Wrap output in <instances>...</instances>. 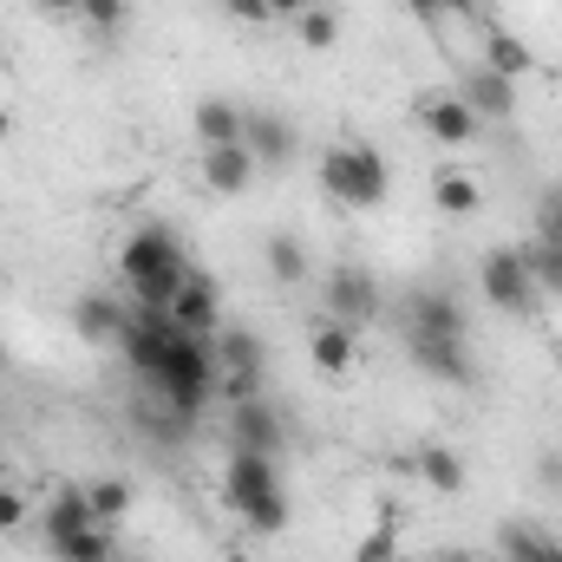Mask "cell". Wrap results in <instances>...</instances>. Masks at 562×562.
<instances>
[{"instance_id":"cell-1","label":"cell","mask_w":562,"mask_h":562,"mask_svg":"<svg viewBox=\"0 0 562 562\" xmlns=\"http://www.w3.org/2000/svg\"><path fill=\"white\" fill-rule=\"evenodd\" d=\"M119 276H125V288H132V301H138V307H164V314H170L177 288L190 281V256H183L177 229L144 223L138 236L125 243V256H119Z\"/></svg>"},{"instance_id":"cell-2","label":"cell","mask_w":562,"mask_h":562,"mask_svg":"<svg viewBox=\"0 0 562 562\" xmlns=\"http://www.w3.org/2000/svg\"><path fill=\"white\" fill-rule=\"evenodd\" d=\"M321 190L340 210H380L393 196V164L380 157V144L340 138V144L321 150Z\"/></svg>"},{"instance_id":"cell-3","label":"cell","mask_w":562,"mask_h":562,"mask_svg":"<svg viewBox=\"0 0 562 562\" xmlns=\"http://www.w3.org/2000/svg\"><path fill=\"white\" fill-rule=\"evenodd\" d=\"M150 386H157V400L170 406V419H196V413L216 400V347L196 340V334H177V340L164 347Z\"/></svg>"},{"instance_id":"cell-4","label":"cell","mask_w":562,"mask_h":562,"mask_svg":"<svg viewBox=\"0 0 562 562\" xmlns=\"http://www.w3.org/2000/svg\"><path fill=\"white\" fill-rule=\"evenodd\" d=\"M400 340H471V314L451 288H413L400 301Z\"/></svg>"},{"instance_id":"cell-5","label":"cell","mask_w":562,"mask_h":562,"mask_svg":"<svg viewBox=\"0 0 562 562\" xmlns=\"http://www.w3.org/2000/svg\"><path fill=\"white\" fill-rule=\"evenodd\" d=\"M477 288H484V301H491L497 314H530V307L543 301L537 281H530L524 249H491V256L477 262Z\"/></svg>"},{"instance_id":"cell-6","label":"cell","mask_w":562,"mask_h":562,"mask_svg":"<svg viewBox=\"0 0 562 562\" xmlns=\"http://www.w3.org/2000/svg\"><path fill=\"white\" fill-rule=\"evenodd\" d=\"M321 301H327V314H334V321L367 327V321L380 314V276H373V269H360V262H334L327 281H321Z\"/></svg>"},{"instance_id":"cell-7","label":"cell","mask_w":562,"mask_h":562,"mask_svg":"<svg viewBox=\"0 0 562 562\" xmlns=\"http://www.w3.org/2000/svg\"><path fill=\"white\" fill-rule=\"evenodd\" d=\"M269 491H281V458L269 451H229L223 458V510H256Z\"/></svg>"},{"instance_id":"cell-8","label":"cell","mask_w":562,"mask_h":562,"mask_svg":"<svg viewBox=\"0 0 562 562\" xmlns=\"http://www.w3.org/2000/svg\"><path fill=\"white\" fill-rule=\"evenodd\" d=\"M170 340H177V321H170L164 307H132V321H125V340H119V347H125L132 373H138V380H150Z\"/></svg>"},{"instance_id":"cell-9","label":"cell","mask_w":562,"mask_h":562,"mask_svg":"<svg viewBox=\"0 0 562 562\" xmlns=\"http://www.w3.org/2000/svg\"><path fill=\"white\" fill-rule=\"evenodd\" d=\"M281 445H288V419L269 400L229 406V451H269V458H281Z\"/></svg>"},{"instance_id":"cell-10","label":"cell","mask_w":562,"mask_h":562,"mask_svg":"<svg viewBox=\"0 0 562 562\" xmlns=\"http://www.w3.org/2000/svg\"><path fill=\"white\" fill-rule=\"evenodd\" d=\"M170 321H177V334H196V340H210V334L223 327V301H216V276L190 269V281H183V288H177V301H170Z\"/></svg>"},{"instance_id":"cell-11","label":"cell","mask_w":562,"mask_h":562,"mask_svg":"<svg viewBox=\"0 0 562 562\" xmlns=\"http://www.w3.org/2000/svg\"><path fill=\"white\" fill-rule=\"evenodd\" d=\"M125 321H132V307H125L119 294H105V288H92V294L72 301V334H79L86 347H112V340H125Z\"/></svg>"},{"instance_id":"cell-12","label":"cell","mask_w":562,"mask_h":562,"mask_svg":"<svg viewBox=\"0 0 562 562\" xmlns=\"http://www.w3.org/2000/svg\"><path fill=\"white\" fill-rule=\"evenodd\" d=\"M307 360H314V373H327V380H347V373H353V360H360V334H353L347 321L321 314V321L307 327Z\"/></svg>"},{"instance_id":"cell-13","label":"cell","mask_w":562,"mask_h":562,"mask_svg":"<svg viewBox=\"0 0 562 562\" xmlns=\"http://www.w3.org/2000/svg\"><path fill=\"white\" fill-rule=\"evenodd\" d=\"M413 119H419L438 144H471L477 132H484V119H477L458 92H425L419 105H413Z\"/></svg>"},{"instance_id":"cell-14","label":"cell","mask_w":562,"mask_h":562,"mask_svg":"<svg viewBox=\"0 0 562 562\" xmlns=\"http://www.w3.org/2000/svg\"><path fill=\"white\" fill-rule=\"evenodd\" d=\"M406 360L445 380V386H477V360H471V340H406Z\"/></svg>"},{"instance_id":"cell-15","label":"cell","mask_w":562,"mask_h":562,"mask_svg":"<svg viewBox=\"0 0 562 562\" xmlns=\"http://www.w3.org/2000/svg\"><path fill=\"white\" fill-rule=\"evenodd\" d=\"M458 99H464V105H471L484 125H504V119H517V79H504V72H491V66L464 72Z\"/></svg>"},{"instance_id":"cell-16","label":"cell","mask_w":562,"mask_h":562,"mask_svg":"<svg viewBox=\"0 0 562 562\" xmlns=\"http://www.w3.org/2000/svg\"><path fill=\"white\" fill-rule=\"evenodd\" d=\"M243 144L256 150V164H262V170H281V164H294L301 132H294V119H281V112H249V132H243Z\"/></svg>"},{"instance_id":"cell-17","label":"cell","mask_w":562,"mask_h":562,"mask_svg":"<svg viewBox=\"0 0 562 562\" xmlns=\"http://www.w3.org/2000/svg\"><path fill=\"white\" fill-rule=\"evenodd\" d=\"M256 150L249 144H216V150H203V183L216 190V196H243L249 183H256Z\"/></svg>"},{"instance_id":"cell-18","label":"cell","mask_w":562,"mask_h":562,"mask_svg":"<svg viewBox=\"0 0 562 562\" xmlns=\"http://www.w3.org/2000/svg\"><path fill=\"white\" fill-rule=\"evenodd\" d=\"M190 132L203 138V150H216V144H243V132H249V112H243L236 99H196Z\"/></svg>"},{"instance_id":"cell-19","label":"cell","mask_w":562,"mask_h":562,"mask_svg":"<svg viewBox=\"0 0 562 562\" xmlns=\"http://www.w3.org/2000/svg\"><path fill=\"white\" fill-rule=\"evenodd\" d=\"M262 367H269V347L256 340V327L243 321L216 327V373H262Z\"/></svg>"},{"instance_id":"cell-20","label":"cell","mask_w":562,"mask_h":562,"mask_svg":"<svg viewBox=\"0 0 562 562\" xmlns=\"http://www.w3.org/2000/svg\"><path fill=\"white\" fill-rule=\"evenodd\" d=\"M92 524H99V517H92L86 484H59V497L46 504V550L66 543V537H79V530H92Z\"/></svg>"},{"instance_id":"cell-21","label":"cell","mask_w":562,"mask_h":562,"mask_svg":"<svg viewBox=\"0 0 562 562\" xmlns=\"http://www.w3.org/2000/svg\"><path fill=\"white\" fill-rule=\"evenodd\" d=\"M413 471L425 477V491H438V497H464V458L451 451V445H419L413 451Z\"/></svg>"},{"instance_id":"cell-22","label":"cell","mask_w":562,"mask_h":562,"mask_svg":"<svg viewBox=\"0 0 562 562\" xmlns=\"http://www.w3.org/2000/svg\"><path fill=\"white\" fill-rule=\"evenodd\" d=\"M431 210L438 216H477L484 210V183L471 170H438L431 177Z\"/></svg>"},{"instance_id":"cell-23","label":"cell","mask_w":562,"mask_h":562,"mask_svg":"<svg viewBox=\"0 0 562 562\" xmlns=\"http://www.w3.org/2000/svg\"><path fill=\"white\" fill-rule=\"evenodd\" d=\"M86 497H92V517H99V524H112V530H119V524L132 517V504H138L132 477H119V471H112V477H92V484H86Z\"/></svg>"},{"instance_id":"cell-24","label":"cell","mask_w":562,"mask_h":562,"mask_svg":"<svg viewBox=\"0 0 562 562\" xmlns=\"http://www.w3.org/2000/svg\"><path fill=\"white\" fill-rule=\"evenodd\" d=\"M53 562H119V530L112 524H92V530L53 543Z\"/></svg>"},{"instance_id":"cell-25","label":"cell","mask_w":562,"mask_h":562,"mask_svg":"<svg viewBox=\"0 0 562 562\" xmlns=\"http://www.w3.org/2000/svg\"><path fill=\"white\" fill-rule=\"evenodd\" d=\"M484 66H491V72H504V79H524V72H537L530 46H524L517 33H504V26H491V33H484Z\"/></svg>"},{"instance_id":"cell-26","label":"cell","mask_w":562,"mask_h":562,"mask_svg":"<svg viewBox=\"0 0 562 562\" xmlns=\"http://www.w3.org/2000/svg\"><path fill=\"white\" fill-rule=\"evenodd\" d=\"M262 262H269V276H276L281 288H301V281H307V249H301V236H288V229H276V236L262 243Z\"/></svg>"},{"instance_id":"cell-27","label":"cell","mask_w":562,"mask_h":562,"mask_svg":"<svg viewBox=\"0 0 562 562\" xmlns=\"http://www.w3.org/2000/svg\"><path fill=\"white\" fill-rule=\"evenodd\" d=\"M288 524H294V504H288V491H269L256 510H243V530H249V537H281Z\"/></svg>"},{"instance_id":"cell-28","label":"cell","mask_w":562,"mask_h":562,"mask_svg":"<svg viewBox=\"0 0 562 562\" xmlns=\"http://www.w3.org/2000/svg\"><path fill=\"white\" fill-rule=\"evenodd\" d=\"M497 543H504V562H543L557 537H543V530H530V524H504Z\"/></svg>"},{"instance_id":"cell-29","label":"cell","mask_w":562,"mask_h":562,"mask_svg":"<svg viewBox=\"0 0 562 562\" xmlns=\"http://www.w3.org/2000/svg\"><path fill=\"white\" fill-rule=\"evenodd\" d=\"M393 557H400V524H393V510H386V517H380V524L360 537L353 562H393Z\"/></svg>"},{"instance_id":"cell-30","label":"cell","mask_w":562,"mask_h":562,"mask_svg":"<svg viewBox=\"0 0 562 562\" xmlns=\"http://www.w3.org/2000/svg\"><path fill=\"white\" fill-rule=\"evenodd\" d=\"M334 40H340V20H334V7H307V13H301V46H307V53H327Z\"/></svg>"},{"instance_id":"cell-31","label":"cell","mask_w":562,"mask_h":562,"mask_svg":"<svg viewBox=\"0 0 562 562\" xmlns=\"http://www.w3.org/2000/svg\"><path fill=\"white\" fill-rule=\"evenodd\" d=\"M216 393H223L229 406H243V400H262V373H216Z\"/></svg>"},{"instance_id":"cell-32","label":"cell","mask_w":562,"mask_h":562,"mask_svg":"<svg viewBox=\"0 0 562 562\" xmlns=\"http://www.w3.org/2000/svg\"><path fill=\"white\" fill-rule=\"evenodd\" d=\"M537 243H562V183L537 203Z\"/></svg>"},{"instance_id":"cell-33","label":"cell","mask_w":562,"mask_h":562,"mask_svg":"<svg viewBox=\"0 0 562 562\" xmlns=\"http://www.w3.org/2000/svg\"><path fill=\"white\" fill-rule=\"evenodd\" d=\"M537 484H543L550 497H562V445H543V451H537Z\"/></svg>"},{"instance_id":"cell-34","label":"cell","mask_w":562,"mask_h":562,"mask_svg":"<svg viewBox=\"0 0 562 562\" xmlns=\"http://www.w3.org/2000/svg\"><path fill=\"white\" fill-rule=\"evenodd\" d=\"M20 524H26V491L0 484V537H7V530H20Z\"/></svg>"},{"instance_id":"cell-35","label":"cell","mask_w":562,"mask_h":562,"mask_svg":"<svg viewBox=\"0 0 562 562\" xmlns=\"http://www.w3.org/2000/svg\"><path fill=\"white\" fill-rule=\"evenodd\" d=\"M125 13H132V0H86V13H79V20H92V26H105V33H112Z\"/></svg>"},{"instance_id":"cell-36","label":"cell","mask_w":562,"mask_h":562,"mask_svg":"<svg viewBox=\"0 0 562 562\" xmlns=\"http://www.w3.org/2000/svg\"><path fill=\"white\" fill-rule=\"evenodd\" d=\"M216 7H223L229 20H243V26H262V20H269V0H216Z\"/></svg>"},{"instance_id":"cell-37","label":"cell","mask_w":562,"mask_h":562,"mask_svg":"<svg viewBox=\"0 0 562 562\" xmlns=\"http://www.w3.org/2000/svg\"><path fill=\"white\" fill-rule=\"evenodd\" d=\"M40 13H53V20H72V13H86V0H33Z\"/></svg>"},{"instance_id":"cell-38","label":"cell","mask_w":562,"mask_h":562,"mask_svg":"<svg viewBox=\"0 0 562 562\" xmlns=\"http://www.w3.org/2000/svg\"><path fill=\"white\" fill-rule=\"evenodd\" d=\"M314 0H269V20H301Z\"/></svg>"},{"instance_id":"cell-39","label":"cell","mask_w":562,"mask_h":562,"mask_svg":"<svg viewBox=\"0 0 562 562\" xmlns=\"http://www.w3.org/2000/svg\"><path fill=\"white\" fill-rule=\"evenodd\" d=\"M406 7H413L419 20H438V13H451V0H406Z\"/></svg>"},{"instance_id":"cell-40","label":"cell","mask_w":562,"mask_h":562,"mask_svg":"<svg viewBox=\"0 0 562 562\" xmlns=\"http://www.w3.org/2000/svg\"><path fill=\"white\" fill-rule=\"evenodd\" d=\"M431 562H477V557H471V550H438Z\"/></svg>"},{"instance_id":"cell-41","label":"cell","mask_w":562,"mask_h":562,"mask_svg":"<svg viewBox=\"0 0 562 562\" xmlns=\"http://www.w3.org/2000/svg\"><path fill=\"white\" fill-rule=\"evenodd\" d=\"M471 7H491V0H451V13H471Z\"/></svg>"},{"instance_id":"cell-42","label":"cell","mask_w":562,"mask_h":562,"mask_svg":"<svg viewBox=\"0 0 562 562\" xmlns=\"http://www.w3.org/2000/svg\"><path fill=\"white\" fill-rule=\"evenodd\" d=\"M7 132H13V119H7V112H0V144H7Z\"/></svg>"},{"instance_id":"cell-43","label":"cell","mask_w":562,"mask_h":562,"mask_svg":"<svg viewBox=\"0 0 562 562\" xmlns=\"http://www.w3.org/2000/svg\"><path fill=\"white\" fill-rule=\"evenodd\" d=\"M543 562H562V543H550V557H543Z\"/></svg>"},{"instance_id":"cell-44","label":"cell","mask_w":562,"mask_h":562,"mask_svg":"<svg viewBox=\"0 0 562 562\" xmlns=\"http://www.w3.org/2000/svg\"><path fill=\"white\" fill-rule=\"evenodd\" d=\"M223 562H249V557H223Z\"/></svg>"},{"instance_id":"cell-45","label":"cell","mask_w":562,"mask_h":562,"mask_svg":"<svg viewBox=\"0 0 562 562\" xmlns=\"http://www.w3.org/2000/svg\"><path fill=\"white\" fill-rule=\"evenodd\" d=\"M0 367H7V347H0Z\"/></svg>"}]
</instances>
